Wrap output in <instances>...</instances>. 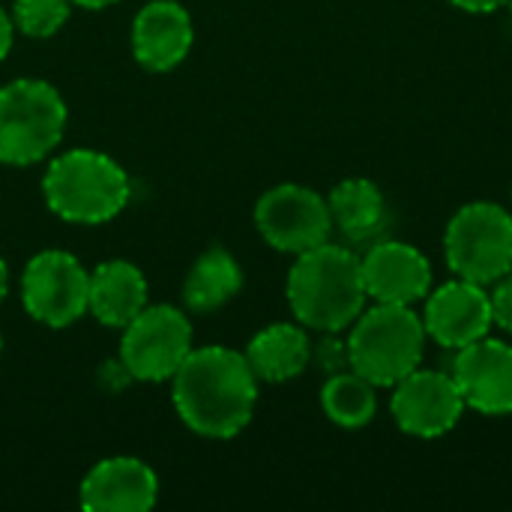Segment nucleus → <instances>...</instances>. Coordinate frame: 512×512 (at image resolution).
<instances>
[{
  "instance_id": "nucleus-26",
  "label": "nucleus",
  "mask_w": 512,
  "mask_h": 512,
  "mask_svg": "<svg viewBox=\"0 0 512 512\" xmlns=\"http://www.w3.org/2000/svg\"><path fill=\"white\" fill-rule=\"evenodd\" d=\"M114 3H120V0H72V6H81V9H108V6H114Z\"/></svg>"
},
{
  "instance_id": "nucleus-16",
  "label": "nucleus",
  "mask_w": 512,
  "mask_h": 512,
  "mask_svg": "<svg viewBox=\"0 0 512 512\" xmlns=\"http://www.w3.org/2000/svg\"><path fill=\"white\" fill-rule=\"evenodd\" d=\"M147 294V279L132 261H105L90 273L87 312L99 324L123 330L147 306Z\"/></svg>"
},
{
  "instance_id": "nucleus-13",
  "label": "nucleus",
  "mask_w": 512,
  "mask_h": 512,
  "mask_svg": "<svg viewBox=\"0 0 512 512\" xmlns=\"http://www.w3.org/2000/svg\"><path fill=\"white\" fill-rule=\"evenodd\" d=\"M363 282L366 294L375 303H396V306H414L426 300L432 291V264L429 258L402 240L375 243L363 258Z\"/></svg>"
},
{
  "instance_id": "nucleus-19",
  "label": "nucleus",
  "mask_w": 512,
  "mask_h": 512,
  "mask_svg": "<svg viewBox=\"0 0 512 512\" xmlns=\"http://www.w3.org/2000/svg\"><path fill=\"white\" fill-rule=\"evenodd\" d=\"M333 228H339L348 240H369L381 231L387 207L381 189L366 177L342 180L327 198Z\"/></svg>"
},
{
  "instance_id": "nucleus-11",
  "label": "nucleus",
  "mask_w": 512,
  "mask_h": 512,
  "mask_svg": "<svg viewBox=\"0 0 512 512\" xmlns=\"http://www.w3.org/2000/svg\"><path fill=\"white\" fill-rule=\"evenodd\" d=\"M450 375L465 399V408L486 417L512 414V345L504 339L483 336L459 348Z\"/></svg>"
},
{
  "instance_id": "nucleus-3",
  "label": "nucleus",
  "mask_w": 512,
  "mask_h": 512,
  "mask_svg": "<svg viewBox=\"0 0 512 512\" xmlns=\"http://www.w3.org/2000/svg\"><path fill=\"white\" fill-rule=\"evenodd\" d=\"M129 177L111 156L75 147L51 159L42 195L54 216L72 225L111 222L129 201Z\"/></svg>"
},
{
  "instance_id": "nucleus-27",
  "label": "nucleus",
  "mask_w": 512,
  "mask_h": 512,
  "mask_svg": "<svg viewBox=\"0 0 512 512\" xmlns=\"http://www.w3.org/2000/svg\"><path fill=\"white\" fill-rule=\"evenodd\" d=\"M6 291H9V267H6V261L0 258V303H3V297H6Z\"/></svg>"
},
{
  "instance_id": "nucleus-2",
  "label": "nucleus",
  "mask_w": 512,
  "mask_h": 512,
  "mask_svg": "<svg viewBox=\"0 0 512 512\" xmlns=\"http://www.w3.org/2000/svg\"><path fill=\"white\" fill-rule=\"evenodd\" d=\"M366 282L360 258L336 243H321L297 255L288 273L291 315L318 333L348 330L366 309Z\"/></svg>"
},
{
  "instance_id": "nucleus-25",
  "label": "nucleus",
  "mask_w": 512,
  "mask_h": 512,
  "mask_svg": "<svg viewBox=\"0 0 512 512\" xmlns=\"http://www.w3.org/2000/svg\"><path fill=\"white\" fill-rule=\"evenodd\" d=\"M12 39H15V24H12V15L6 9H0V63L6 60L9 48H12Z\"/></svg>"
},
{
  "instance_id": "nucleus-9",
  "label": "nucleus",
  "mask_w": 512,
  "mask_h": 512,
  "mask_svg": "<svg viewBox=\"0 0 512 512\" xmlns=\"http://www.w3.org/2000/svg\"><path fill=\"white\" fill-rule=\"evenodd\" d=\"M258 234L285 255H303L333 234V216L327 198L300 183H282L267 189L255 204Z\"/></svg>"
},
{
  "instance_id": "nucleus-7",
  "label": "nucleus",
  "mask_w": 512,
  "mask_h": 512,
  "mask_svg": "<svg viewBox=\"0 0 512 512\" xmlns=\"http://www.w3.org/2000/svg\"><path fill=\"white\" fill-rule=\"evenodd\" d=\"M192 354V321L177 306H144L120 339V363L135 381H171Z\"/></svg>"
},
{
  "instance_id": "nucleus-8",
  "label": "nucleus",
  "mask_w": 512,
  "mask_h": 512,
  "mask_svg": "<svg viewBox=\"0 0 512 512\" xmlns=\"http://www.w3.org/2000/svg\"><path fill=\"white\" fill-rule=\"evenodd\" d=\"M87 300L90 270H84L75 255L63 249H45L27 261L21 276V303L33 321L51 330L72 327L87 315Z\"/></svg>"
},
{
  "instance_id": "nucleus-14",
  "label": "nucleus",
  "mask_w": 512,
  "mask_h": 512,
  "mask_svg": "<svg viewBox=\"0 0 512 512\" xmlns=\"http://www.w3.org/2000/svg\"><path fill=\"white\" fill-rule=\"evenodd\" d=\"M78 501L87 512H147L159 501V480L144 459L111 456L81 480Z\"/></svg>"
},
{
  "instance_id": "nucleus-1",
  "label": "nucleus",
  "mask_w": 512,
  "mask_h": 512,
  "mask_svg": "<svg viewBox=\"0 0 512 512\" xmlns=\"http://www.w3.org/2000/svg\"><path fill=\"white\" fill-rule=\"evenodd\" d=\"M171 399L186 429L201 438L228 441L255 417L258 375L246 354L234 348H192L171 378Z\"/></svg>"
},
{
  "instance_id": "nucleus-18",
  "label": "nucleus",
  "mask_w": 512,
  "mask_h": 512,
  "mask_svg": "<svg viewBox=\"0 0 512 512\" xmlns=\"http://www.w3.org/2000/svg\"><path fill=\"white\" fill-rule=\"evenodd\" d=\"M243 288V267L240 261L222 249V246H210L207 252H201L195 258V264L186 273L183 282V303L189 312L195 315H207L222 309L225 303H231Z\"/></svg>"
},
{
  "instance_id": "nucleus-17",
  "label": "nucleus",
  "mask_w": 512,
  "mask_h": 512,
  "mask_svg": "<svg viewBox=\"0 0 512 512\" xmlns=\"http://www.w3.org/2000/svg\"><path fill=\"white\" fill-rule=\"evenodd\" d=\"M243 354H246L252 372L258 375V381L285 384V381L303 375L306 366L312 363V342H309L303 324L279 321V324H270L261 333H255Z\"/></svg>"
},
{
  "instance_id": "nucleus-5",
  "label": "nucleus",
  "mask_w": 512,
  "mask_h": 512,
  "mask_svg": "<svg viewBox=\"0 0 512 512\" xmlns=\"http://www.w3.org/2000/svg\"><path fill=\"white\" fill-rule=\"evenodd\" d=\"M66 102L42 78H15L0 87V162L36 165L63 141Z\"/></svg>"
},
{
  "instance_id": "nucleus-10",
  "label": "nucleus",
  "mask_w": 512,
  "mask_h": 512,
  "mask_svg": "<svg viewBox=\"0 0 512 512\" xmlns=\"http://www.w3.org/2000/svg\"><path fill=\"white\" fill-rule=\"evenodd\" d=\"M390 411L396 426L414 438H441L456 429L465 414V399L453 375L438 369H414L393 384Z\"/></svg>"
},
{
  "instance_id": "nucleus-15",
  "label": "nucleus",
  "mask_w": 512,
  "mask_h": 512,
  "mask_svg": "<svg viewBox=\"0 0 512 512\" xmlns=\"http://www.w3.org/2000/svg\"><path fill=\"white\" fill-rule=\"evenodd\" d=\"M195 42L192 15L177 0H150L132 21V54L150 72L177 69Z\"/></svg>"
},
{
  "instance_id": "nucleus-22",
  "label": "nucleus",
  "mask_w": 512,
  "mask_h": 512,
  "mask_svg": "<svg viewBox=\"0 0 512 512\" xmlns=\"http://www.w3.org/2000/svg\"><path fill=\"white\" fill-rule=\"evenodd\" d=\"M489 303H492V324L512 333V270L495 282Z\"/></svg>"
},
{
  "instance_id": "nucleus-21",
  "label": "nucleus",
  "mask_w": 512,
  "mask_h": 512,
  "mask_svg": "<svg viewBox=\"0 0 512 512\" xmlns=\"http://www.w3.org/2000/svg\"><path fill=\"white\" fill-rule=\"evenodd\" d=\"M72 0H15L12 24L30 39H48L69 21Z\"/></svg>"
},
{
  "instance_id": "nucleus-23",
  "label": "nucleus",
  "mask_w": 512,
  "mask_h": 512,
  "mask_svg": "<svg viewBox=\"0 0 512 512\" xmlns=\"http://www.w3.org/2000/svg\"><path fill=\"white\" fill-rule=\"evenodd\" d=\"M327 336H330V339H324L318 348L312 345V360H318L321 369H324L327 375H336V372H342V369H351V366H348V345L339 342V339H333L336 333H327Z\"/></svg>"
},
{
  "instance_id": "nucleus-20",
  "label": "nucleus",
  "mask_w": 512,
  "mask_h": 512,
  "mask_svg": "<svg viewBox=\"0 0 512 512\" xmlns=\"http://www.w3.org/2000/svg\"><path fill=\"white\" fill-rule=\"evenodd\" d=\"M375 384L357 375L354 369H342L327 378L321 387V408L330 417V423L342 429H363L375 420L378 396Z\"/></svg>"
},
{
  "instance_id": "nucleus-4",
  "label": "nucleus",
  "mask_w": 512,
  "mask_h": 512,
  "mask_svg": "<svg viewBox=\"0 0 512 512\" xmlns=\"http://www.w3.org/2000/svg\"><path fill=\"white\" fill-rule=\"evenodd\" d=\"M426 339L423 318L411 306L375 303L351 324L348 366L375 387H393L423 363Z\"/></svg>"
},
{
  "instance_id": "nucleus-28",
  "label": "nucleus",
  "mask_w": 512,
  "mask_h": 512,
  "mask_svg": "<svg viewBox=\"0 0 512 512\" xmlns=\"http://www.w3.org/2000/svg\"><path fill=\"white\" fill-rule=\"evenodd\" d=\"M0 354H3V336H0Z\"/></svg>"
},
{
  "instance_id": "nucleus-6",
  "label": "nucleus",
  "mask_w": 512,
  "mask_h": 512,
  "mask_svg": "<svg viewBox=\"0 0 512 512\" xmlns=\"http://www.w3.org/2000/svg\"><path fill=\"white\" fill-rule=\"evenodd\" d=\"M444 255L459 279L495 285L512 270V213L492 201H471L444 231Z\"/></svg>"
},
{
  "instance_id": "nucleus-24",
  "label": "nucleus",
  "mask_w": 512,
  "mask_h": 512,
  "mask_svg": "<svg viewBox=\"0 0 512 512\" xmlns=\"http://www.w3.org/2000/svg\"><path fill=\"white\" fill-rule=\"evenodd\" d=\"M450 3L465 12H474V15H489V12H498L501 6H507V0H450Z\"/></svg>"
},
{
  "instance_id": "nucleus-12",
  "label": "nucleus",
  "mask_w": 512,
  "mask_h": 512,
  "mask_svg": "<svg viewBox=\"0 0 512 512\" xmlns=\"http://www.w3.org/2000/svg\"><path fill=\"white\" fill-rule=\"evenodd\" d=\"M423 327L426 336L435 339L447 351H459L492 330V303L486 285L468 282V279H453L444 282L441 288L426 294V309H423Z\"/></svg>"
},
{
  "instance_id": "nucleus-29",
  "label": "nucleus",
  "mask_w": 512,
  "mask_h": 512,
  "mask_svg": "<svg viewBox=\"0 0 512 512\" xmlns=\"http://www.w3.org/2000/svg\"><path fill=\"white\" fill-rule=\"evenodd\" d=\"M507 6H510V12H512V0H507Z\"/></svg>"
}]
</instances>
